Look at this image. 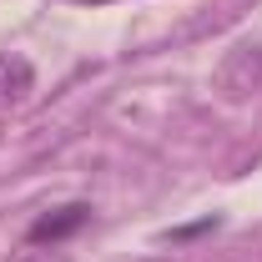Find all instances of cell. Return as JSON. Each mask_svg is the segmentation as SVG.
<instances>
[{
	"label": "cell",
	"instance_id": "1",
	"mask_svg": "<svg viewBox=\"0 0 262 262\" xmlns=\"http://www.w3.org/2000/svg\"><path fill=\"white\" fill-rule=\"evenodd\" d=\"M91 222V202H66V207H51L46 217H35L31 232H26V242L35 247H46V242H66L71 232H81Z\"/></svg>",
	"mask_w": 262,
	"mask_h": 262
},
{
	"label": "cell",
	"instance_id": "2",
	"mask_svg": "<svg viewBox=\"0 0 262 262\" xmlns=\"http://www.w3.org/2000/svg\"><path fill=\"white\" fill-rule=\"evenodd\" d=\"M35 91V66L15 51H0V106H20Z\"/></svg>",
	"mask_w": 262,
	"mask_h": 262
},
{
	"label": "cell",
	"instance_id": "3",
	"mask_svg": "<svg viewBox=\"0 0 262 262\" xmlns=\"http://www.w3.org/2000/svg\"><path fill=\"white\" fill-rule=\"evenodd\" d=\"M26 262H66V257H26Z\"/></svg>",
	"mask_w": 262,
	"mask_h": 262
},
{
	"label": "cell",
	"instance_id": "4",
	"mask_svg": "<svg viewBox=\"0 0 262 262\" xmlns=\"http://www.w3.org/2000/svg\"><path fill=\"white\" fill-rule=\"evenodd\" d=\"M76 5H106V0H76Z\"/></svg>",
	"mask_w": 262,
	"mask_h": 262
}]
</instances>
